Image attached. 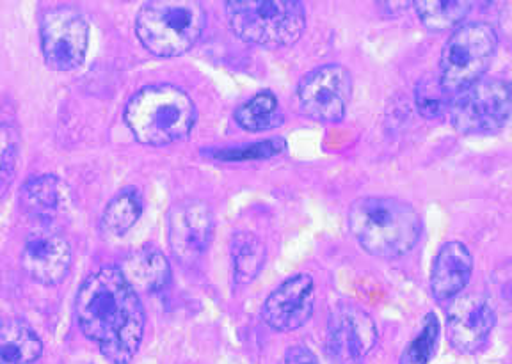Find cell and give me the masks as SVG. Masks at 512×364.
Here are the masks:
<instances>
[{"label": "cell", "mask_w": 512, "mask_h": 364, "mask_svg": "<svg viewBox=\"0 0 512 364\" xmlns=\"http://www.w3.org/2000/svg\"><path fill=\"white\" fill-rule=\"evenodd\" d=\"M82 334L112 364H128L143 341V302L120 269L102 267L82 283L75 299Z\"/></svg>", "instance_id": "1"}, {"label": "cell", "mask_w": 512, "mask_h": 364, "mask_svg": "<svg viewBox=\"0 0 512 364\" xmlns=\"http://www.w3.org/2000/svg\"><path fill=\"white\" fill-rule=\"evenodd\" d=\"M349 230L365 253L381 260H397L413 251L424 224L415 206L402 199L365 196L349 208Z\"/></svg>", "instance_id": "2"}, {"label": "cell", "mask_w": 512, "mask_h": 364, "mask_svg": "<svg viewBox=\"0 0 512 364\" xmlns=\"http://www.w3.org/2000/svg\"><path fill=\"white\" fill-rule=\"evenodd\" d=\"M125 123L146 146L185 141L196 123V105L184 89L157 84L139 89L125 107Z\"/></svg>", "instance_id": "3"}, {"label": "cell", "mask_w": 512, "mask_h": 364, "mask_svg": "<svg viewBox=\"0 0 512 364\" xmlns=\"http://www.w3.org/2000/svg\"><path fill=\"white\" fill-rule=\"evenodd\" d=\"M207 27V13L194 0H153L136 16V36L150 54L164 59L184 56Z\"/></svg>", "instance_id": "4"}, {"label": "cell", "mask_w": 512, "mask_h": 364, "mask_svg": "<svg viewBox=\"0 0 512 364\" xmlns=\"http://www.w3.org/2000/svg\"><path fill=\"white\" fill-rule=\"evenodd\" d=\"M224 9L233 34L258 47H290L306 29L303 2L297 0H228Z\"/></svg>", "instance_id": "5"}, {"label": "cell", "mask_w": 512, "mask_h": 364, "mask_svg": "<svg viewBox=\"0 0 512 364\" xmlns=\"http://www.w3.org/2000/svg\"><path fill=\"white\" fill-rule=\"evenodd\" d=\"M498 36L489 24L472 22L452 32L441 50L438 82L450 95L479 82L495 59Z\"/></svg>", "instance_id": "6"}, {"label": "cell", "mask_w": 512, "mask_h": 364, "mask_svg": "<svg viewBox=\"0 0 512 364\" xmlns=\"http://www.w3.org/2000/svg\"><path fill=\"white\" fill-rule=\"evenodd\" d=\"M448 116L461 134H493L511 118V86L505 80L480 79L452 95Z\"/></svg>", "instance_id": "7"}, {"label": "cell", "mask_w": 512, "mask_h": 364, "mask_svg": "<svg viewBox=\"0 0 512 364\" xmlns=\"http://www.w3.org/2000/svg\"><path fill=\"white\" fill-rule=\"evenodd\" d=\"M40 36L43 59L56 72H72L88 56L89 25L75 9H48Z\"/></svg>", "instance_id": "8"}, {"label": "cell", "mask_w": 512, "mask_h": 364, "mask_svg": "<svg viewBox=\"0 0 512 364\" xmlns=\"http://www.w3.org/2000/svg\"><path fill=\"white\" fill-rule=\"evenodd\" d=\"M352 77L342 64H324L304 75L297 102L306 118L319 123L342 121L351 102Z\"/></svg>", "instance_id": "9"}, {"label": "cell", "mask_w": 512, "mask_h": 364, "mask_svg": "<svg viewBox=\"0 0 512 364\" xmlns=\"http://www.w3.org/2000/svg\"><path fill=\"white\" fill-rule=\"evenodd\" d=\"M377 327L365 309L340 302L328 322V347L344 364H360L376 347Z\"/></svg>", "instance_id": "10"}, {"label": "cell", "mask_w": 512, "mask_h": 364, "mask_svg": "<svg viewBox=\"0 0 512 364\" xmlns=\"http://www.w3.org/2000/svg\"><path fill=\"white\" fill-rule=\"evenodd\" d=\"M216 219L205 201H182L169 212V246L182 263L196 262L207 251Z\"/></svg>", "instance_id": "11"}, {"label": "cell", "mask_w": 512, "mask_h": 364, "mask_svg": "<svg viewBox=\"0 0 512 364\" xmlns=\"http://www.w3.org/2000/svg\"><path fill=\"white\" fill-rule=\"evenodd\" d=\"M315 309V281L308 274L288 277L265 299L262 317L278 333L303 327Z\"/></svg>", "instance_id": "12"}, {"label": "cell", "mask_w": 512, "mask_h": 364, "mask_svg": "<svg viewBox=\"0 0 512 364\" xmlns=\"http://www.w3.org/2000/svg\"><path fill=\"white\" fill-rule=\"evenodd\" d=\"M495 322V311L484 297L477 293L461 297L448 309V341L461 352H477L488 340Z\"/></svg>", "instance_id": "13"}, {"label": "cell", "mask_w": 512, "mask_h": 364, "mask_svg": "<svg viewBox=\"0 0 512 364\" xmlns=\"http://www.w3.org/2000/svg\"><path fill=\"white\" fill-rule=\"evenodd\" d=\"M22 267L41 285H59L72 269V247L54 231H38L25 242Z\"/></svg>", "instance_id": "14"}, {"label": "cell", "mask_w": 512, "mask_h": 364, "mask_svg": "<svg viewBox=\"0 0 512 364\" xmlns=\"http://www.w3.org/2000/svg\"><path fill=\"white\" fill-rule=\"evenodd\" d=\"M473 256L461 242H447L434 258L431 272L432 297L438 302L456 299L470 283Z\"/></svg>", "instance_id": "15"}, {"label": "cell", "mask_w": 512, "mask_h": 364, "mask_svg": "<svg viewBox=\"0 0 512 364\" xmlns=\"http://www.w3.org/2000/svg\"><path fill=\"white\" fill-rule=\"evenodd\" d=\"M121 274L134 290L157 293L164 290L171 281V267L168 258L159 247L143 246L128 256Z\"/></svg>", "instance_id": "16"}, {"label": "cell", "mask_w": 512, "mask_h": 364, "mask_svg": "<svg viewBox=\"0 0 512 364\" xmlns=\"http://www.w3.org/2000/svg\"><path fill=\"white\" fill-rule=\"evenodd\" d=\"M43 354L40 336L20 320L0 324V364H32Z\"/></svg>", "instance_id": "17"}, {"label": "cell", "mask_w": 512, "mask_h": 364, "mask_svg": "<svg viewBox=\"0 0 512 364\" xmlns=\"http://www.w3.org/2000/svg\"><path fill=\"white\" fill-rule=\"evenodd\" d=\"M63 205V185L52 175L36 176L20 189V206L25 214L48 219Z\"/></svg>", "instance_id": "18"}, {"label": "cell", "mask_w": 512, "mask_h": 364, "mask_svg": "<svg viewBox=\"0 0 512 364\" xmlns=\"http://www.w3.org/2000/svg\"><path fill=\"white\" fill-rule=\"evenodd\" d=\"M413 8L425 29L443 32L461 27L472 13L473 4L468 0H418Z\"/></svg>", "instance_id": "19"}, {"label": "cell", "mask_w": 512, "mask_h": 364, "mask_svg": "<svg viewBox=\"0 0 512 364\" xmlns=\"http://www.w3.org/2000/svg\"><path fill=\"white\" fill-rule=\"evenodd\" d=\"M143 214V203L136 190H123L105 206L100 217V233L105 238H121L136 226Z\"/></svg>", "instance_id": "20"}, {"label": "cell", "mask_w": 512, "mask_h": 364, "mask_svg": "<svg viewBox=\"0 0 512 364\" xmlns=\"http://www.w3.org/2000/svg\"><path fill=\"white\" fill-rule=\"evenodd\" d=\"M265 244L256 237L255 233H239L232 240V258L233 279L237 285H248L255 279L260 270L264 267Z\"/></svg>", "instance_id": "21"}, {"label": "cell", "mask_w": 512, "mask_h": 364, "mask_svg": "<svg viewBox=\"0 0 512 364\" xmlns=\"http://www.w3.org/2000/svg\"><path fill=\"white\" fill-rule=\"evenodd\" d=\"M235 121L248 132H265L280 127L283 116L278 98L272 91L256 93L235 111Z\"/></svg>", "instance_id": "22"}, {"label": "cell", "mask_w": 512, "mask_h": 364, "mask_svg": "<svg viewBox=\"0 0 512 364\" xmlns=\"http://www.w3.org/2000/svg\"><path fill=\"white\" fill-rule=\"evenodd\" d=\"M440 340V322L436 315L425 318L424 327L415 340L409 341L402 352L399 364H429Z\"/></svg>", "instance_id": "23"}, {"label": "cell", "mask_w": 512, "mask_h": 364, "mask_svg": "<svg viewBox=\"0 0 512 364\" xmlns=\"http://www.w3.org/2000/svg\"><path fill=\"white\" fill-rule=\"evenodd\" d=\"M416 109L427 119H438L448 114L452 95L441 88L438 79H424L416 86Z\"/></svg>", "instance_id": "24"}, {"label": "cell", "mask_w": 512, "mask_h": 364, "mask_svg": "<svg viewBox=\"0 0 512 364\" xmlns=\"http://www.w3.org/2000/svg\"><path fill=\"white\" fill-rule=\"evenodd\" d=\"M18 164V137L15 130L0 123V199L8 194Z\"/></svg>", "instance_id": "25"}, {"label": "cell", "mask_w": 512, "mask_h": 364, "mask_svg": "<svg viewBox=\"0 0 512 364\" xmlns=\"http://www.w3.org/2000/svg\"><path fill=\"white\" fill-rule=\"evenodd\" d=\"M285 150H287V143L285 141L272 139V141L251 144V146L239 148V150L217 151V153H214V157L219 160L240 162V160L269 159V157H274V155H280Z\"/></svg>", "instance_id": "26"}, {"label": "cell", "mask_w": 512, "mask_h": 364, "mask_svg": "<svg viewBox=\"0 0 512 364\" xmlns=\"http://www.w3.org/2000/svg\"><path fill=\"white\" fill-rule=\"evenodd\" d=\"M281 364H319L317 356L313 354L312 350L304 345H297L288 350Z\"/></svg>", "instance_id": "27"}]
</instances>
